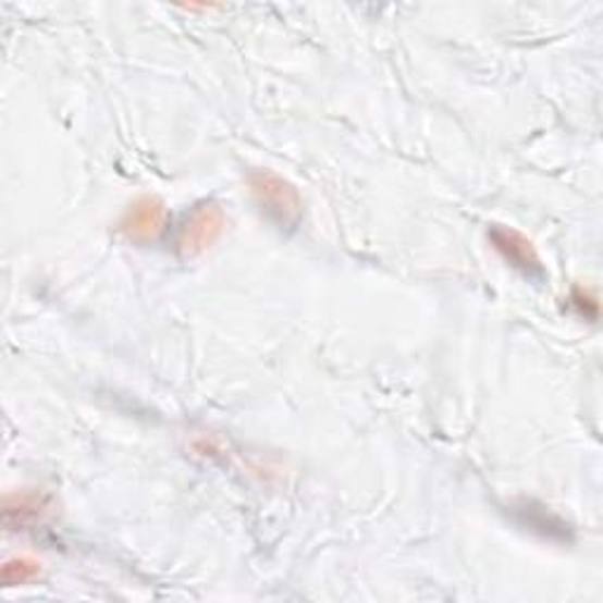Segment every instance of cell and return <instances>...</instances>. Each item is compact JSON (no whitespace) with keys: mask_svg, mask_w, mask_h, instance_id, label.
Wrapping results in <instances>:
<instances>
[{"mask_svg":"<svg viewBox=\"0 0 603 603\" xmlns=\"http://www.w3.org/2000/svg\"><path fill=\"white\" fill-rule=\"evenodd\" d=\"M250 189L257 204L281 224H295L302 210V200L295 186L269 170H257L250 175Z\"/></svg>","mask_w":603,"mask_h":603,"instance_id":"obj_1","label":"cell"},{"mask_svg":"<svg viewBox=\"0 0 603 603\" xmlns=\"http://www.w3.org/2000/svg\"><path fill=\"white\" fill-rule=\"evenodd\" d=\"M165 222V206L158 198H139L121 222L123 234L131 241H151L158 236Z\"/></svg>","mask_w":603,"mask_h":603,"instance_id":"obj_4","label":"cell"},{"mask_svg":"<svg viewBox=\"0 0 603 603\" xmlns=\"http://www.w3.org/2000/svg\"><path fill=\"white\" fill-rule=\"evenodd\" d=\"M491 241L495 243V248L502 253V257H505L512 267L521 269L528 276L542 274V264H540V257L533 248V243L524 238L519 232H514V229H505V226H493Z\"/></svg>","mask_w":603,"mask_h":603,"instance_id":"obj_3","label":"cell"},{"mask_svg":"<svg viewBox=\"0 0 603 603\" xmlns=\"http://www.w3.org/2000/svg\"><path fill=\"white\" fill-rule=\"evenodd\" d=\"M38 573V566L34 562H26V558H20V562H10L3 570V580L5 584H24L32 580Z\"/></svg>","mask_w":603,"mask_h":603,"instance_id":"obj_6","label":"cell"},{"mask_svg":"<svg viewBox=\"0 0 603 603\" xmlns=\"http://www.w3.org/2000/svg\"><path fill=\"white\" fill-rule=\"evenodd\" d=\"M46 512V505L38 495H17V497H8L5 502V516L17 514V521H12L10 526H26L36 519H40V514Z\"/></svg>","mask_w":603,"mask_h":603,"instance_id":"obj_5","label":"cell"},{"mask_svg":"<svg viewBox=\"0 0 603 603\" xmlns=\"http://www.w3.org/2000/svg\"><path fill=\"white\" fill-rule=\"evenodd\" d=\"M224 229L222 208L214 204L198 206L180 229L177 246L184 255H198L220 238Z\"/></svg>","mask_w":603,"mask_h":603,"instance_id":"obj_2","label":"cell"}]
</instances>
